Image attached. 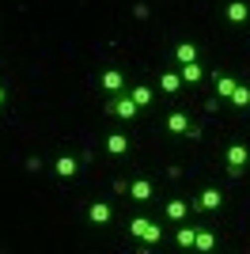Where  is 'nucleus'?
Listing matches in <instances>:
<instances>
[{
    "instance_id": "1",
    "label": "nucleus",
    "mask_w": 250,
    "mask_h": 254,
    "mask_svg": "<svg viewBox=\"0 0 250 254\" xmlns=\"http://www.w3.org/2000/svg\"><path fill=\"white\" fill-rule=\"evenodd\" d=\"M247 167H250V144L231 140L228 148H224V171H228L231 179H239V175H247Z\"/></svg>"
},
{
    "instance_id": "2",
    "label": "nucleus",
    "mask_w": 250,
    "mask_h": 254,
    "mask_svg": "<svg viewBox=\"0 0 250 254\" xmlns=\"http://www.w3.org/2000/svg\"><path fill=\"white\" fill-rule=\"evenodd\" d=\"M106 114H110V118H122V122H136V118H140V106L129 99V91H122V95H110V99H106Z\"/></svg>"
},
{
    "instance_id": "3",
    "label": "nucleus",
    "mask_w": 250,
    "mask_h": 254,
    "mask_svg": "<svg viewBox=\"0 0 250 254\" xmlns=\"http://www.w3.org/2000/svg\"><path fill=\"white\" fill-rule=\"evenodd\" d=\"M163 129L171 137H197V126H193V118H189L186 110H171V114L163 118Z\"/></svg>"
},
{
    "instance_id": "4",
    "label": "nucleus",
    "mask_w": 250,
    "mask_h": 254,
    "mask_svg": "<svg viewBox=\"0 0 250 254\" xmlns=\"http://www.w3.org/2000/svg\"><path fill=\"white\" fill-rule=\"evenodd\" d=\"M189 209H197V212H205V216H212V212H220L224 209V190H216V186H205V190L193 197V205Z\"/></svg>"
},
{
    "instance_id": "5",
    "label": "nucleus",
    "mask_w": 250,
    "mask_h": 254,
    "mask_svg": "<svg viewBox=\"0 0 250 254\" xmlns=\"http://www.w3.org/2000/svg\"><path fill=\"white\" fill-rule=\"evenodd\" d=\"M125 87H129V80H125L122 68H103V72H99V91H103L106 99H110V95H122Z\"/></svg>"
},
{
    "instance_id": "6",
    "label": "nucleus",
    "mask_w": 250,
    "mask_h": 254,
    "mask_svg": "<svg viewBox=\"0 0 250 254\" xmlns=\"http://www.w3.org/2000/svg\"><path fill=\"white\" fill-rule=\"evenodd\" d=\"M53 175H57V179H64V182H72L76 175H80V159H76L72 152L57 156V159H53Z\"/></svg>"
},
{
    "instance_id": "7",
    "label": "nucleus",
    "mask_w": 250,
    "mask_h": 254,
    "mask_svg": "<svg viewBox=\"0 0 250 254\" xmlns=\"http://www.w3.org/2000/svg\"><path fill=\"white\" fill-rule=\"evenodd\" d=\"M129 197H133L136 205H144V201H152V197H156V186H152V179H140V175H136V179H129Z\"/></svg>"
},
{
    "instance_id": "8",
    "label": "nucleus",
    "mask_w": 250,
    "mask_h": 254,
    "mask_svg": "<svg viewBox=\"0 0 250 254\" xmlns=\"http://www.w3.org/2000/svg\"><path fill=\"white\" fill-rule=\"evenodd\" d=\"M224 19H228L231 27L250 23V4H247V0H228V4H224Z\"/></svg>"
},
{
    "instance_id": "9",
    "label": "nucleus",
    "mask_w": 250,
    "mask_h": 254,
    "mask_svg": "<svg viewBox=\"0 0 250 254\" xmlns=\"http://www.w3.org/2000/svg\"><path fill=\"white\" fill-rule=\"evenodd\" d=\"M103 148L110 152V156H129V152H133V140L125 137V133H106V137H103Z\"/></svg>"
},
{
    "instance_id": "10",
    "label": "nucleus",
    "mask_w": 250,
    "mask_h": 254,
    "mask_svg": "<svg viewBox=\"0 0 250 254\" xmlns=\"http://www.w3.org/2000/svg\"><path fill=\"white\" fill-rule=\"evenodd\" d=\"M178 76H182V84L186 87H193V84H201V80H205V64L201 61H189V64H178Z\"/></svg>"
},
{
    "instance_id": "11",
    "label": "nucleus",
    "mask_w": 250,
    "mask_h": 254,
    "mask_svg": "<svg viewBox=\"0 0 250 254\" xmlns=\"http://www.w3.org/2000/svg\"><path fill=\"white\" fill-rule=\"evenodd\" d=\"M87 220H91L95 228H103V224L114 220V209H110L106 201H91V205H87Z\"/></svg>"
},
{
    "instance_id": "12",
    "label": "nucleus",
    "mask_w": 250,
    "mask_h": 254,
    "mask_svg": "<svg viewBox=\"0 0 250 254\" xmlns=\"http://www.w3.org/2000/svg\"><path fill=\"white\" fill-rule=\"evenodd\" d=\"M125 91H129V99H133V103L140 106V110H148V106L156 103V91H152L148 84H129Z\"/></svg>"
},
{
    "instance_id": "13",
    "label": "nucleus",
    "mask_w": 250,
    "mask_h": 254,
    "mask_svg": "<svg viewBox=\"0 0 250 254\" xmlns=\"http://www.w3.org/2000/svg\"><path fill=\"white\" fill-rule=\"evenodd\" d=\"M182 76H178V68H167V72H159V91H163V95H178V91H182Z\"/></svg>"
},
{
    "instance_id": "14",
    "label": "nucleus",
    "mask_w": 250,
    "mask_h": 254,
    "mask_svg": "<svg viewBox=\"0 0 250 254\" xmlns=\"http://www.w3.org/2000/svg\"><path fill=\"white\" fill-rule=\"evenodd\" d=\"M171 57H175L178 64H189V61H201V50H197V42H178L175 50H171Z\"/></svg>"
},
{
    "instance_id": "15",
    "label": "nucleus",
    "mask_w": 250,
    "mask_h": 254,
    "mask_svg": "<svg viewBox=\"0 0 250 254\" xmlns=\"http://www.w3.org/2000/svg\"><path fill=\"white\" fill-rule=\"evenodd\" d=\"M212 84H216V99H231V91L239 87V80L228 72H212Z\"/></svg>"
},
{
    "instance_id": "16",
    "label": "nucleus",
    "mask_w": 250,
    "mask_h": 254,
    "mask_svg": "<svg viewBox=\"0 0 250 254\" xmlns=\"http://www.w3.org/2000/svg\"><path fill=\"white\" fill-rule=\"evenodd\" d=\"M186 212H189V205L182 201V197H171V201L163 205V216H167V220H175V224L186 220Z\"/></svg>"
},
{
    "instance_id": "17",
    "label": "nucleus",
    "mask_w": 250,
    "mask_h": 254,
    "mask_svg": "<svg viewBox=\"0 0 250 254\" xmlns=\"http://www.w3.org/2000/svg\"><path fill=\"white\" fill-rule=\"evenodd\" d=\"M193 251H201V254L216 251V232H212V228H197V235H193Z\"/></svg>"
},
{
    "instance_id": "18",
    "label": "nucleus",
    "mask_w": 250,
    "mask_h": 254,
    "mask_svg": "<svg viewBox=\"0 0 250 254\" xmlns=\"http://www.w3.org/2000/svg\"><path fill=\"white\" fill-rule=\"evenodd\" d=\"M193 235H197V228H189V224H182V228L175 232V247L189 251V247H193Z\"/></svg>"
},
{
    "instance_id": "19",
    "label": "nucleus",
    "mask_w": 250,
    "mask_h": 254,
    "mask_svg": "<svg viewBox=\"0 0 250 254\" xmlns=\"http://www.w3.org/2000/svg\"><path fill=\"white\" fill-rule=\"evenodd\" d=\"M228 103L235 106V110H247V106H250V87H247V84H239L235 91H231V99H228Z\"/></svg>"
},
{
    "instance_id": "20",
    "label": "nucleus",
    "mask_w": 250,
    "mask_h": 254,
    "mask_svg": "<svg viewBox=\"0 0 250 254\" xmlns=\"http://www.w3.org/2000/svg\"><path fill=\"white\" fill-rule=\"evenodd\" d=\"M148 224H152V216H133L129 220V239H140L148 232Z\"/></svg>"
},
{
    "instance_id": "21",
    "label": "nucleus",
    "mask_w": 250,
    "mask_h": 254,
    "mask_svg": "<svg viewBox=\"0 0 250 254\" xmlns=\"http://www.w3.org/2000/svg\"><path fill=\"white\" fill-rule=\"evenodd\" d=\"M159 239H163V228H159V224H156V220H152V224H148V232H144V235H140V243H148V247H156V243H159Z\"/></svg>"
},
{
    "instance_id": "22",
    "label": "nucleus",
    "mask_w": 250,
    "mask_h": 254,
    "mask_svg": "<svg viewBox=\"0 0 250 254\" xmlns=\"http://www.w3.org/2000/svg\"><path fill=\"white\" fill-rule=\"evenodd\" d=\"M0 106H8V87H0Z\"/></svg>"
}]
</instances>
